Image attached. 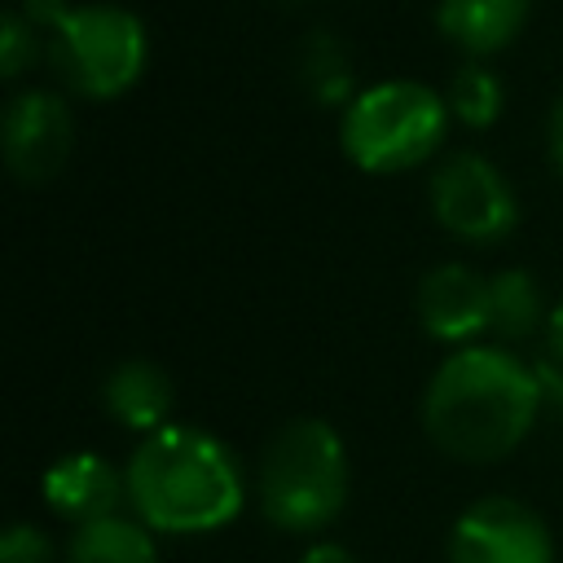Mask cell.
I'll list each match as a JSON object with an SVG mask.
<instances>
[{"instance_id": "7402d4cb", "label": "cell", "mask_w": 563, "mask_h": 563, "mask_svg": "<svg viewBox=\"0 0 563 563\" xmlns=\"http://www.w3.org/2000/svg\"><path fill=\"white\" fill-rule=\"evenodd\" d=\"M550 158H554V167L563 172V97H559V106H554V114H550Z\"/></svg>"}, {"instance_id": "8fae6325", "label": "cell", "mask_w": 563, "mask_h": 563, "mask_svg": "<svg viewBox=\"0 0 563 563\" xmlns=\"http://www.w3.org/2000/svg\"><path fill=\"white\" fill-rule=\"evenodd\" d=\"M523 18H528V0H440V13H435L440 31L475 57L510 44Z\"/></svg>"}, {"instance_id": "7a4b0ae2", "label": "cell", "mask_w": 563, "mask_h": 563, "mask_svg": "<svg viewBox=\"0 0 563 563\" xmlns=\"http://www.w3.org/2000/svg\"><path fill=\"white\" fill-rule=\"evenodd\" d=\"M128 497L158 532H211L242 510V475L216 435L167 422L132 453Z\"/></svg>"}, {"instance_id": "52a82bcc", "label": "cell", "mask_w": 563, "mask_h": 563, "mask_svg": "<svg viewBox=\"0 0 563 563\" xmlns=\"http://www.w3.org/2000/svg\"><path fill=\"white\" fill-rule=\"evenodd\" d=\"M449 559L453 563H554V545L545 523L528 506L510 497H488L453 523Z\"/></svg>"}, {"instance_id": "9c48e42d", "label": "cell", "mask_w": 563, "mask_h": 563, "mask_svg": "<svg viewBox=\"0 0 563 563\" xmlns=\"http://www.w3.org/2000/svg\"><path fill=\"white\" fill-rule=\"evenodd\" d=\"M418 317L444 343L488 330V277L471 273L466 264H440L435 273L422 277Z\"/></svg>"}, {"instance_id": "277c9868", "label": "cell", "mask_w": 563, "mask_h": 563, "mask_svg": "<svg viewBox=\"0 0 563 563\" xmlns=\"http://www.w3.org/2000/svg\"><path fill=\"white\" fill-rule=\"evenodd\" d=\"M449 106L409 79L365 88L343 114V150L365 172L418 167L444 141Z\"/></svg>"}, {"instance_id": "44dd1931", "label": "cell", "mask_w": 563, "mask_h": 563, "mask_svg": "<svg viewBox=\"0 0 563 563\" xmlns=\"http://www.w3.org/2000/svg\"><path fill=\"white\" fill-rule=\"evenodd\" d=\"M299 563H356V559H352L343 545H330V541H325V545H312Z\"/></svg>"}, {"instance_id": "ffe728a7", "label": "cell", "mask_w": 563, "mask_h": 563, "mask_svg": "<svg viewBox=\"0 0 563 563\" xmlns=\"http://www.w3.org/2000/svg\"><path fill=\"white\" fill-rule=\"evenodd\" d=\"M545 339H550V361L563 365V303L550 312V325H545Z\"/></svg>"}, {"instance_id": "e0dca14e", "label": "cell", "mask_w": 563, "mask_h": 563, "mask_svg": "<svg viewBox=\"0 0 563 563\" xmlns=\"http://www.w3.org/2000/svg\"><path fill=\"white\" fill-rule=\"evenodd\" d=\"M35 22L26 13H9L4 18V40H0V70L13 79L35 62Z\"/></svg>"}, {"instance_id": "3957f363", "label": "cell", "mask_w": 563, "mask_h": 563, "mask_svg": "<svg viewBox=\"0 0 563 563\" xmlns=\"http://www.w3.org/2000/svg\"><path fill=\"white\" fill-rule=\"evenodd\" d=\"M347 501L343 440L321 418H295L273 435L260 462V506L286 532L330 523Z\"/></svg>"}, {"instance_id": "ac0fdd59", "label": "cell", "mask_w": 563, "mask_h": 563, "mask_svg": "<svg viewBox=\"0 0 563 563\" xmlns=\"http://www.w3.org/2000/svg\"><path fill=\"white\" fill-rule=\"evenodd\" d=\"M0 563H53V550L31 523H9L0 537Z\"/></svg>"}, {"instance_id": "9a60e30c", "label": "cell", "mask_w": 563, "mask_h": 563, "mask_svg": "<svg viewBox=\"0 0 563 563\" xmlns=\"http://www.w3.org/2000/svg\"><path fill=\"white\" fill-rule=\"evenodd\" d=\"M449 110L462 123H471V128H488L501 114V84H497V75L475 66V62L462 66L453 75V88H449Z\"/></svg>"}, {"instance_id": "5bb4252c", "label": "cell", "mask_w": 563, "mask_h": 563, "mask_svg": "<svg viewBox=\"0 0 563 563\" xmlns=\"http://www.w3.org/2000/svg\"><path fill=\"white\" fill-rule=\"evenodd\" d=\"M537 317H541V299L523 268H506L488 277V330H497L501 339H523L532 334Z\"/></svg>"}, {"instance_id": "5b68a950", "label": "cell", "mask_w": 563, "mask_h": 563, "mask_svg": "<svg viewBox=\"0 0 563 563\" xmlns=\"http://www.w3.org/2000/svg\"><path fill=\"white\" fill-rule=\"evenodd\" d=\"M53 66L84 97H119L145 66V26L119 4H79L53 26Z\"/></svg>"}, {"instance_id": "4fadbf2b", "label": "cell", "mask_w": 563, "mask_h": 563, "mask_svg": "<svg viewBox=\"0 0 563 563\" xmlns=\"http://www.w3.org/2000/svg\"><path fill=\"white\" fill-rule=\"evenodd\" d=\"M66 563H158V554L145 528H136L132 519L106 515V519L79 523V532L70 537Z\"/></svg>"}, {"instance_id": "2e32d148", "label": "cell", "mask_w": 563, "mask_h": 563, "mask_svg": "<svg viewBox=\"0 0 563 563\" xmlns=\"http://www.w3.org/2000/svg\"><path fill=\"white\" fill-rule=\"evenodd\" d=\"M303 79L321 101H343L352 88V70L343 62V48L330 35H317L303 53Z\"/></svg>"}, {"instance_id": "ba28073f", "label": "cell", "mask_w": 563, "mask_h": 563, "mask_svg": "<svg viewBox=\"0 0 563 563\" xmlns=\"http://www.w3.org/2000/svg\"><path fill=\"white\" fill-rule=\"evenodd\" d=\"M4 163L18 180L40 185L48 176L62 172V163L70 158V141H75V123L62 97L53 92H22L9 101L4 110Z\"/></svg>"}, {"instance_id": "8992f818", "label": "cell", "mask_w": 563, "mask_h": 563, "mask_svg": "<svg viewBox=\"0 0 563 563\" xmlns=\"http://www.w3.org/2000/svg\"><path fill=\"white\" fill-rule=\"evenodd\" d=\"M431 207L435 220L466 242H497L515 229L519 216L506 176L479 154H453L431 176Z\"/></svg>"}, {"instance_id": "7c38bea8", "label": "cell", "mask_w": 563, "mask_h": 563, "mask_svg": "<svg viewBox=\"0 0 563 563\" xmlns=\"http://www.w3.org/2000/svg\"><path fill=\"white\" fill-rule=\"evenodd\" d=\"M172 400H176L172 378L154 361H123L106 378V405L132 431H158V427H167Z\"/></svg>"}, {"instance_id": "30bf717a", "label": "cell", "mask_w": 563, "mask_h": 563, "mask_svg": "<svg viewBox=\"0 0 563 563\" xmlns=\"http://www.w3.org/2000/svg\"><path fill=\"white\" fill-rule=\"evenodd\" d=\"M123 493H128V479H119V471L97 453H70V457L53 462L44 475L48 506L75 523H92V519L114 515Z\"/></svg>"}, {"instance_id": "d6986e66", "label": "cell", "mask_w": 563, "mask_h": 563, "mask_svg": "<svg viewBox=\"0 0 563 563\" xmlns=\"http://www.w3.org/2000/svg\"><path fill=\"white\" fill-rule=\"evenodd\" d=\"M22 13H26L35 26H48V31H53V26L70 13V4H66V0H26V4H22Z\"/></svg>"}, {"instance_id": "6da1fadb", "label": "cell", "mask_w": 563, "mask_h": 563, "mask_svg": "<svg viewBox=\"0 0 563 563\" xmlns=\"http://www.w3.org/2000/svg\"><path fill=\"white\" fill-rule=\"evenodd\" d=\"M541 396L537 369L519 356L501 347H466L435 369L422 422L444 453L462 462H497L528 435Z\"/></svg>"}]
</instances>
